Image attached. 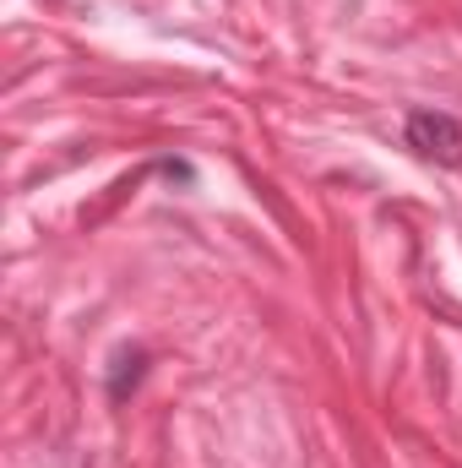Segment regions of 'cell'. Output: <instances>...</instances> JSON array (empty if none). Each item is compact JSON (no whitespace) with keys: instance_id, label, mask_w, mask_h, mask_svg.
Segmentation results:
<instances>
[{"instance_id":"obj_1","label":"cell","mask_w":462,"mask_h":468,"mask_svg":"<svg viewBox=\"0 0 462 468\" xmlns=\"http://www.w3.org/2000/svg\"><path fill=\"white\" fill-rule=\"evenodd\" d=\"M403 142H408L419 158L441 164V169H457L462 164V120L446 115V110H408Z\"/></svg>"},{"instance_id":"obj_2","label":"cell","mask_w":462,"mask_h":468,"mask_svg":"<svg viewBox=\"0 0 462 468\" xmlns=\"http://www.w3.org/2000/svg\"><path fill=\"white\" fill-rule=\"evenodd\" d=\"M142 370H147V349H120L115 354V370H110V398H115V403H125V392H136Z\"/></svg>"}]
</instances>
